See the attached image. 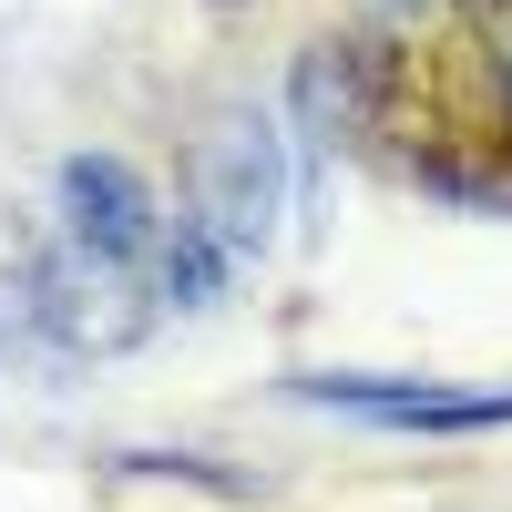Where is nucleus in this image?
I'll return each instance as SVG.
<instances>
[{
    "instance_id": "20e7f679",
    "label": "nucleus",
    "mask_w": 512,
    "mask_h": 512,
    "mask_svg": "<svg viewBox=\"0 0 512 512\" xmlns=\"http://www.w3.org/2000/svg\"><path fill=\"white\" fill-rule=\"evenodd\" d=\"M52 195H62V226H72V246H93V256H154V236H164V205H154V185L134 175L123 154H72L62 175H52Z\"/></svg>"
},
{
    "instance_id": "423d86ee",
    "label": "nucleus",
    "mask_w": 512,
    "mask_h": 512,
    "mask_svg": "<svg viewBox=\"0 0 512 512\" xmlns=\"http://www.w3.org/2000/svg\"><path fill=\"white\" fill-rule=\"evenodd\" d=\"M216 277H226V246L205 236L195 216H175L154 236V297H175V308H205L216 297Z\"/></svg>"
},
{
    "instance_id": "0eeeda50",
    "label": "nucleus",
    "mask_w": 512,
    "mask_h": 512,
    "mask_svg": "<svg viewBox=\"0 0 512 512\" xmlns=\"http://www.w3.org/2000/svg\"><path fill=\"white\" fill-rule=\"evenodd\" d=\"M113 472H144V482H195V492H216V502H246V492H256L246 472H216V461H195V451H123Z\"/></svg>"
},
{
    "instance_id": "39448f33",
    "label": "nucleus",
    "mask_w": 512,
    "mask_h": 512,
    "mask_svg": "<svg viewBox=\"0 0 512 512\" xmlns=\"http://www.w3.org/2000/svg\"><path fill=\"white\" fill-rule=\"evenodd\" d=\"M379 431H431V441H472V431H512V390H441V379H420V390L379 420Z\"/></svg>"
},
{
    "instance_id": "7ed1b4c3",
    "label": "nucleus",
    "mask_w": 512,
    "mask_h": 512,
    "mask_svg": "<svg viewBox=\"0 0 512 512\" xmlns=\"http://www.w3.org/2000/svg\"><path fill=\"white\" fill-rule=\"evenodd\" d=\"M379 72H390V52H369L349 31H328V41L297 52V72H287V154H297L308 185H318V164L349 134H379Z\"/></svg>"
},
{
    "instance_id": "6e6552de",
    "label": "nucleus",
    "mask_w": 512,
    "mask_h": 512,
    "mask_svg": "<svg viewBox=\"0 0 512 512\" xmlns=\"http://www.w3.org/2000/svg\"><path fill=\"white\" fill-rule=\"evenodd\" d=\"M11 328H31V256H21L11 226H0V338Z\"/></svg>"
},
{
    "instance_id": "1a4fd4ad",
    "label": "nucleus",
    "mask_w": 512,
    "mask_h": 512,
    "mask_svg": "<svg viewBox=\"0 0 512 512\" xmlns=\"http://www.w3.org/2000/svg\"><path fill=\"white\" fill-rule=\"evenodd\" d=\"M379 11H431V0H379Z\"/></svg>"
},
{
    "instance_id": "f257e3e1",
    "label": "nucleus",
    "mask_w": 512,
    "mask_h": 512,
    "mask_svg": "<svg viewBox=\"0 0 512 512\" xmlns=\"http://www.w3.org/2000/svg\"><path fill=\"white\" fill-rule=\"evenodd\" d=\"M287 185H297V154H287V123L267 103H236L195 134L185 154V216L216 236L226 256H267L277 226H287Z\"/></svg>"
},
{
    "instance_id": "f03ea898",
    "label": "nucleus",
    "mask_w": 512,
    "mask_h": 512,
    "mask_svg": "<svg viewBox=\"0 0 512 512\" xmlns=\"http://www.w3.org/2000/svg\"><path fill=\"white\" fill-rule=\"evenodd\" d=\"M31 328L72 359H123L154 328V287L123 256H93V246L62 236L52 256H31Z\"/></svg>"
}]
</instances>
